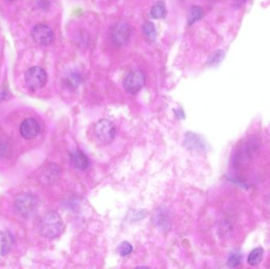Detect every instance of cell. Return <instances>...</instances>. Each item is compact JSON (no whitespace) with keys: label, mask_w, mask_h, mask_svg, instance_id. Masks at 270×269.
<instances>
[{"label":"cell","mask_w":270,"mask_h":269,"mask_svg":"<svg viewBox=\"0 0 270 269\" xmlns=\"http://www.w3.org/2000/svg\"><path fill=\"white\" fill-rule=\"evenodd\" d=\"M15 208L20 214L28 217L34 214L37 208V201L29 193H21L16 198Z\"/></svg>","instance_id":"obj_4"},{"label":"cell","mask_w":270,"mask_h":269,"mask_svg":"<svg viewBox=\"0 0 270 269\" xmlns=\"http://www.w3.org/2000/svg\"><path fill=\"white\" fill-rule=\"evenodd\" d=\"M9 1H13V0H9Z\"/></svg>","instance_id":"obj_20"},{"label":"cell","mask_w":270,"mask_h":269,"mask_svg":"<svg viewBox=\"0 0 270 269\" xmlns=\"http://www.w3.org/2000/svg\"><path fill=\"white\" fill-rule=\"evenodd\" d=\"M32 39L36 44L47 46L52 43L54 40V33L50 27L46 25H37L32 29Z\"/></svg>","instance_id":"obj_7"},{"label":"cell","mask_w":270,"mask_h":269,"mask_svg":"<svg viewBox=\"0 0 270 269\" xmlns=\"http://www.w3.org/2000/svg\"><path fill=\"white\" fill-rule=\"evenodd\" d=\"M150 15L154 19H160L163 18L166 15V9L164 4L161 2L155 4L150 10Z\"/></svg>","instance_id":"obj_12"},{"label":"cell","mask_w":270,"mask_h":269,"mask_svg":"<svg viewBox=\"0 0 270 269\" xmlns=\"http://www.w3.org/2000/svg\"><path fill=\"white\" fill-rule=\"evenodd\" d=\"M263 253H264V250L262 247H259V248L252 250V252L250 254L249 257H248V262L249 265L252 266H259L263 260Z\"/></svg>","instance_id":"obj_10"},{"label":"cell","mask_w":270,"mask_h":269,"mask_svg":"<svg viewBox=\"0 0 270 269\" xmlns=\"http://www.w3.org/2000/svg\"><path fill=\"white\" fill-rule=\"evenodd\" d=\"M10 249V243L6 234L0 231V258L5 256Z\"/></svg>","instance_id":"obj_13"},{"label":"cell","mask_w":270,"mask_h":269,"mask_svg":"<svg viewBox=\"0 0 270 269\" xmlns=\"http://www.w3.org/2000/svg\"><path fill=\"white\" fill-rule=\"evenodd\" d=\"M203 16V10L199 6H194L190 9L188 12L187 21L189 25H192L195 21H199Z\"/></svg>","instance_id":"obj_11"},{"label":"cell","mask_w":270,"mask_h":269,"mask_svg":"<svg viewBox=\"0 0 270 269\" xmlns=\"http://www.w3.org/2000/svg\"><path fill=\"white\" fill-rule=\"evenodd\" d=\"M40 125L32 118H28L24 120L20 126V133L27 140L35 138L40 133Z\"/></svg>","instance_id":"obj_8"},{"label":"cell","mask_w":270,"mask_h":269,"mask_svg":"<svg viewBox=\"0 0 270 269\" xmlns=\"http://www.w3.org/2000/svg\"><path fill=\"white\" fill-rule=\"evenodd\" d=\"M110 34L112 41L115 44H117L118 46L124 45L127 44L131 37V27L127 23L120 21L112 26Z\"/></svg>","instance_id":"obj_6"},{"label":"cell","mask_w":270,"mask_h":269,"mask_svg":"<svg viewBox=\"0 0 270 269\" xmlns=\"http://www.w3.org/2000/svg\"><path fill=\"white\" fill-rule=\"evenodd\" d=\"M65 226L61 216L55 211H50L43 216L39 224V233L45 239L59 237L64 231Z\"/></svg>","instance_id":"obj_1"},{"label":"cell","mask_w":270,"mask_h":269,"mask_svg":"<svg viewBox=\"0 0 270 269\" xmlns=\"http://www.w3.org/2000/svg\"><path fill=\"white\" fill-rule=\"evenodd\" d=\"M142 30H143L144 34L146 35L148 39L155 40L156 37H157V31H156L155 26L153 23L149 22V21L145 23L142 26Z\"/></svg>","instance_id":"obj_14"},{"label":"cell","mask_w":270,"mask_h":269,"mask_svg":"<svg viewBox=\"0 0 270 269\" xmlns=\"http://www.w3.org/2000/svg\"><path fill=\"white\" fill-rule=\"evenodd\" d=\"M241 260H242V256L240 253H234L232 254L228 260V266L231 268H236L237 266H240L241 263Z\"/></svg>","instance_id":"obj_16"},{"label":"cell","mask_w":270,"mask_h":269,"mask_svg":"<svg viewBox=\"0 0 270 269\" xmlns=\"http://www.w3.org/2000/svg\"><path fill=\"white\" fill-rule=\"evenodd\" d=\"M47 79L45 70L40 67H31L27 70L25 74L27 87L32 91L44 87L47 83Z\"/></svg>","instance_id":"obj_3"},{"label":"cell","mask_w":270,"mask_h":269,"mask_svg":"<svg viewBox=\"0 0 270 269\" xmlns=\"http://www.w3.org/2000/svg\"><path fill=\"white\" fill-rule=\"evenodd\" d=\"M115 127L112 122L106 119L99 120L94 127V134L100 144H108L112 142L115 136Z\"/></svg>","instance_id":"obj_2"},{"label":"cell","mask_w":270,"mask_h":269,"mask_svg":"<svg viewBox=\"0 0 270 269\" xmlns=\"http://www.w3.org/2000/svg\"><path fill=\"white\" fill-rule=\"evenodd\" d=\"M80 80H81V78H80L79 75L76 74H72L68 78V84L70 85V86H78V84H79Z\"/></svg>","instance_id":"obj_18"},{"label":"cell","mask_w":270,"mask_h":269,"mask_svg":"<svg viewBox=\"0 0 270 269\" xmlns=\"http://www.w3.org/2000/svg\"><path fill=\"white\" fill-rule=\"evenodd\" d=\"M146 78L140 70H133L127 74L123 82V87L127 93L134 94L139 92L143 87Z\"/></svg>","instance_id":"obj_5"},{"label":"cell","mask_w":270,"mask_h":269,"mask_svg":"<svg viewBox=\"0 0 270 269\" xmlns=\"http://www.w3.org/2000/svg\"><path fill=\"white\" fill-rule=\"evenodd\" d=\"M224 56H225V53L223 51H216L215 53L213 54L209 59V63L210 65H217L223 59Z\"/></svg>","instance_id":"obj_17"},{"label":"cell","mask_w":270,"mask_h":269,"mask_svg":"<svg viewBox=\"0 0 270 269\" xmlns=\"http://www.w3.org/2000/svg\"><path fill=\"white\" fill-rule=\"evenodd\" d=\"M248 0H236V6H240L241 5H243V4L244 3V2H247Z\"/></svg>","instance_id":"obj_19"},{"label":"cell","mask_w":270,"mask_h":269,"mask_svg":"<svg viewBox=\"0 0 270 269\" xmlns=\"http://www.w3.org/2000/svg\"><path fill=\"white\" fill-rule=\"evenodd\" d=\"M70 159L72 166L80 171H85L89 167V159L81 150L77 149L72 152L70 153Z\"/></svg>","instance_id":"obj_9"},{"label":"cell","mask_w":270,"mask_h":269,"mask_svg":"<svg viewBox=\"0 0 270 269\" xmlns=\"http://www.w3.org/2000/svg\"><path fill=\"white\" fill-rule=\"evenodd\" d=\"M132 251L133 247L128 242H123L118 247V252L122 257L127 256L129 254H131Z\"/></svg>","instance_id":"obj_15"}]
</instances>
